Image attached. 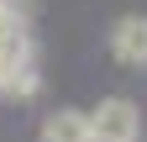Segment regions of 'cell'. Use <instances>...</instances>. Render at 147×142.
Returning <instances> with one entry per match:
<instances>
[{"label":"cell","instance_id":"cell-2","mask_svg":"<svg viewBox=\"0 0 147 142\" xmlns=\"http://www.w3.org/2000/svg\"><path fill=\"white\" fill-rule=\"evenodd\" d=\"M110 53L126 68H147V16H121L110 26Z\"/></svg>","mask_w":147,"mask_h":142},{"label":"cell","instance_id":"cell-4","mask_svg":"<svg viewBox=\"0 0 147 142\" xmlns=\"http://www.w3.org/2000/svg\"><path fill=\"white\" fill-rule=\"evenodd\" d=\"M16 32H26V26H21V16H16V5H11V0H0V42H5V37H16Z\"/></svg>","mask_w":147,"mask_h":142},{"label":"cell","instance_id":"cell-3","mask_svg":"<svg viewBox=\"0 0 147 142\" xmlns=\"http://www.w3.org/2000/svg\"><path fill=\"white\" fill-rule=\"evenodd\" d=\"M42 142H89V111H53L42 121Z\"/></svg>","mask_w":147,"mask_h":142},{"label":"cell","instance_id":"cell-1","mask_svg":"<svg viewBox=\"0 0 147 142\" xmlns=\"http://www.w3.org/2000/svg\"><path fill=\"white\" fill-rule=\"evenodd\" d=\"M142 132V111L126 95H110L89 111V142H137Z\"/></svg>","mask_w":147,"mask_h":142}]
</instances>
